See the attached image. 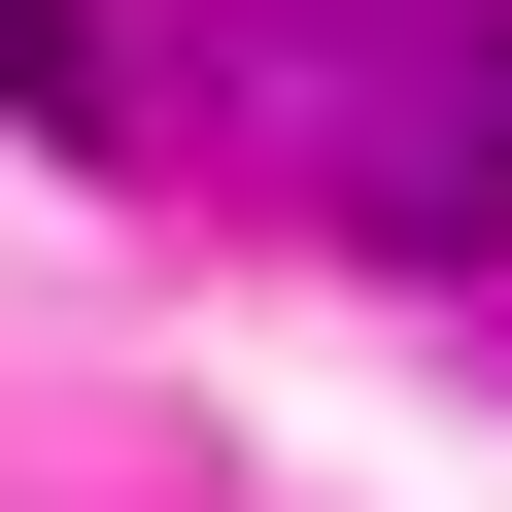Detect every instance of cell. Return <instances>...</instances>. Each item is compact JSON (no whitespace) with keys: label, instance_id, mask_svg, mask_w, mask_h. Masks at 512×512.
<instances>
[{"label":"cell","instance_id":"obj_2","mask_svg":"<svg viewBox=\"0 0 512 512\" xmlns=\"http://www.w3.org/2000/svg\"><path fill=\"white\" fill-rule=\"evenodd\" d=\"M0 137H103V0H0Z\"/></svg>","mask_w":512,"mask_h":512},{"label":"cell","instance_id":"obj_1","mask_svg":"<svg viewBox=\"0 0 512 512\" xmlns=\"http://www.w3.org/2000/svg\"><path fill=\"white\" fill-rule=\"evenodd\" d=\"M308 137H342V239H512V69H376Z\"/></svg>","mask_w":512,"mask_h":512}]
</instances>
